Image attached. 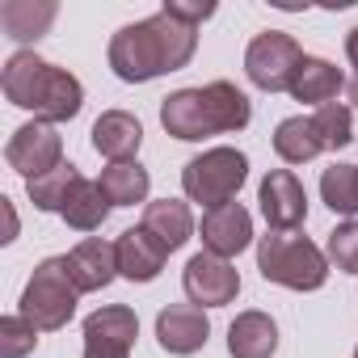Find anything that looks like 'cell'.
<instances>
[{
  "label": "cell",
  "mask_w": 358,
  "mask_h": 358,
  "mask_svg": "<svg viewBox=\"0 0 358 358\" xmlns=\"http://www.w3.org/2000/svg\"><path fill=\"white\" fill-rule=\"evenodd\" d=\"M257 270L266 282L287 291H320L329 278V257L299 232H270L257 241Z\"/></svg>",
  "instance_id": "obj_3"
},
{
  "label": "cell",
  "mask_w": 358,
  "mask_h": 358,
  "mask_svg": "<svg viewBox=\"0 0 358 358\" xmlns=\"http://www.w3.org/2000/svg\"><path fill=\"white\" fill-rule=\"evenodd\" d=\"M350 101H354V110H358V76L350 80Z\"/></svg>",
  "instance_id": "obj_32"
},
{
  "label": "cell",
  "mask_w": 358,
  "mask_h": 358,
  "mask_svg": "<svg viewBox=\"0 0 358 358\" xmlns=\"http://www.w3.org/2000/svg\"><path fill=\"white\" fill-rule=\"evenodd\" d=\"M64 266H68L72 287H76L80 295H89V291H101V287L114 282V274H118V253H114L110 241L85 236V241L64 257Z\"/></svg>",
  "instance_id": "obj_13"
},
{
  "label": "cell",
  "mask_w": 358,
  "mask_h": 358,
  "mask_svg": "<svg viewBox=\"0 0 358 358\" xmlns=\"http://www.w3.org/2000/svg\"><path fill=\"white\" fill-rule=\"evenodd\" d=\"M249 245H253V215L241 203H228V207H215L203 215V249L207 253L232 262Z\"/></svg>",
  "instance_id": "obj_12"
},
{
  "label": "cell",
  "mask_w": 358,
  "mask_h": 358,
  "mask_svg": "<svg viewBox=\"0 0 358 358\" xmlns=\"http://www.w3.org/2000/svg\"><path fill=\"white\" fill-rule=\"evenodd\" d=\"M345 59H350V64L358 68V26H354V30L345 34Z\"/></svg>",
  "instance_id": "obj_31"
},
{
  "label": "cell",
  "mask_w": 358,
  "mask_h": 358,
  "mask_svg": "<svg viewBox=\"0 0 358 358\" xmlns=\"http://www.w3.org/2000/svg\"><path fill=\"white\" fill-rule=\"evenodd\" d=\"M160 127H164L173 139H186V143L215 135V122H211V114H207L203 89H177V93H169V97L160 101Z\"/></svg>",
  "instance_id": "obj_14"
},
{
  "label": "cell",
  "mask_w": 358,
  "mask_h": 358,
  "mask_svg": "<svg viewBox=\"0 0 358 358\" xmlns=\"http://www.w3.org/2000/svg\"><path fill=\"white\" fill-rule=\"evenodd\" d=\"M97 186L110 199V207H135V203H148L152 177H148V169L139 160H122V164H106L101 169Z\"/></svg>",
  "instance_id": "obj_22"
},
{
  "label": "cell",
  "mask_w": 358,
  "mask_h": 358,
  "mask_svg": "<svg viewBox=\"0 0 358 358\" xmlns=\"http://www.w3.org/2000/svg\"><path fill=\"white\" fill-rule=\"evenodd\" d=\"M257 203H262V215L274 232H295L308 220V190L291 169H270L262 177Z\"/></svg>",
  "instance_id": "obj_10"
},
{
  "label": "cell",
  "mask_w": 358,
  "mask_h": 358,
  "mask_svg": "<svg viewBox=\"0 0 358 358\" xmlns=\"http://www.w3.org/2000/svg\"><path fill=\"white\" fill-rule=\"evenodd\" d=\"M203 97H207V114H211V122H215V135H232V131H245V127H249L253 110H249V97H245L236 85L211 80V85L203 89Z\"/></svg>",
  "instance_id": "obj_23"
},
{
  "label": "cell",
  "mask_w": 358,
  "mask_h": 358,
  "mask_svg": "<svg viewBox=\"0 0 358 358\" xmlns=\"http://www.w3.org/2000/svg\"><path fill=\"white\" fill-rule=\"evenodd\" d=\"M59 215H64V224L76 228V232H97V228L106 224V215H110V199L101 194L97 182L80 177V182L72 186V194H68V203H64Z\"/></svg>",
  "instance_id": "obj_24"
},
{
  "label": "cell",
  "mask_w": 358,
  "mask_h": 358,
  "mask_svg": "<svg viewBox=\"0 0 358 358\" xmlns=\"http://www.w3.org/2000/svg\"><path fill=\"white\" fill-rule=\"evenodd\" d=\"M207 337H211V320L194 303H169L156 316V341L169 354H182V358L186 354H199L207 345Z\"/></svg>",
  "instance_id": "obj_11"
},
{
  "label": "cell",
  "mask_w": 358,
  "mask_h": 358,
  "mask_svg": "<svg viewBox=\"0 0 358 358\" xmlns=\"http://www.w3.org/2000/svg\"><path fill=\"white\" fill-rule=\"evenodd\" d=\"M143 143V127L135 114L127 110H106L97 122H93V148L110 160V164H122V160H135Z\"/></svg>",
  "instance_id": "obj_16"
},
{
  "label": "cell",
  "mask_w": 358,
  "mask_h": 358,
  "mask_svg": "<svg viewBox=\"0 0 358 358\" xmlns=\"http://www.w3.org/2000/svg\"><path fill=\"white\" fill-rule=\"evenodd\" d=\"M76 295L80 291L72 287L64 257H47L43 266H34V274H30V282L22 291V312L17 316H26L38 333H55V329H64L72 320Z\"/></svg>",
  "instance_id": "obj_5"
},
{
  "label": "cell",
  "mask_w": 358,
  "mask_h": 358,
  "mask_svg": "<svg viewBox=\"0 0 358 358\" xmlns=\"http://www.w3.org/2000/svg\"><path fill=\"white\" fill-rule=\"evenodd\" d=\"M312 118H316V127H320V135H324V143H329L333 152L354 143V114H350L345 106H337V101H333V106H320Z\"/></svg>",
  "instance_id": "obj_29"
},
{
  "label": "cell",
  "mask_w": 358,
  "mask_h": 358,
  "mask_svg": "<svg viewBox=\"0 0 358 358\" xmlns=\"http://www.w3.org/2000/svg\"><path fill=\"white\" fill-rule=\"evenodd\" d=\"M194 51H199V30L160 9L135 26H122L110 38V68L118 80L143 85V80H156L164 72L186 68L194 59Z\"/></svg>",
  "instance_id": "obj_1"
},
{
  "label": "cell",
  "mask_w": 358,
  "mask_h": 358,
  "mask_svg": "<svg viewBox=\"0 0 358 358\" xmlns=\"http://www.w3.org/2000/svg\"><path fill=\"white\" fill-rule=\"evenodd\" d=\"M5 160H9L13 173L26 177V182H30V177H43V173H51V169L64 164V135H59L51 122H38V118H34V122L17 127V131L9 135Z\"/></svg>",
  "instance_id": "obj_7"
},
{
  "label": "cell",
  "mask_w": 358,
  "mask_h": 358,
  "mask_svg": "<svg viewBox=\"0 0 358 358\" xmlns=\"http://www.w3.org/2000/svg\"><path fill=\"white\" fill-rule=\"evenodd\" d=\"M38 345V329L26 316H5L0 320V358H26Z\"/></svg>",
  "instance_id": "obj_28"
},
{
  "label": "cell",
  "mask_w": 358,
  "mask_h": 358,
  "mask_svg": "<svg viewBox=\"0 0 358 358\" xmlns=\"http://www.w3.org/2000/svg\"><path fill=\"white\" fill-rule=\"evenodd\" d=\"M354 358H358V350H354Z\"/></svg>",
  "instance_id": "obj_33"
},
{
  "label": "cell",
  "mask_w": 358,
  "mask_h": 358,
  "mask_svg": "<svg viewBox=\"0 0 358 358\" xmlns=\"http://www.w3.org/2000/svg\"><path fill=\"white\" fill-rule=\"evenodd\" d=\"M299 64H303V51L282 30H262L245 51V72L266 93H291V80H295Z\"/></svg>",
  "instance_id": "obj_6"
},
{
  "label": "cell",
  "mask_w": 358,
  "mask_h": 358,
  "mask_svg": "<svg viewBox=\"0 0 358 358\" xmlns=\"http://www.w3.org/2000/svg\"><path fill=\"white\" fill-rule=\"evenodd\" d=\"M182 287H186L194 308H224V303H232L241 295V274H236L232 262H224V257L203 249V253H194L186 262Z\"/></svg>",
  "instance_id": "obj_8"
},
{
  "label": "cell",
  "mask_w": 358,
  "mask_h": 358,
  "mask_svg": "<svg viewBox=\"0 0 358 358\" xmlns=\"http://www.w3.org/2000/svg\"><path fill=\"white\" fill-rule=\"evenodd\" d=\"M143 228H148L169 253H177V249L194 236V215H190V207H186L182 199H156V203L143 207Z\"/></svg>",
  "instance_id": "obj_18"
},
{
  "label": "cell",
  "mask_w": 358,
  "mask_h": 358,
  "mask_svg": "<svg viewBox=\"0 0 358 358\" xmlns=\"http://www.w3.org/2000/svg\"><path fill=\"white\" fill-rule=\"evenodd\" d=\"M329 143H324V135H320V127H316V118L308 114H295V118H282L278 127H274V152L287 160V164H308L312 156H320Z\"/></svg>",
  "instance_id": "obj_21"
},
{
  "label": "cell",
  "mask_w": 358,
  "mask_h": 358,
  "mask_svg": "<svg viewBox=\"0 0 358 358\" xmlns=\"http://www.w3.org/2000/svg\"><path fill=\"white\" fill-rule=\"evenodd\" d=\"M139 316L127 303H106L85 320V358H131Z\"/></svg>",
  "instance_id": "obj_9"
},
{
  "label": "cell",
  "mask_w": 358,
  "mask_h": 358,
  "mask_svg": "<svg viewBox=\"0 0 358 358\" xmlns=\"http://www.w3.org/2000/svg\"><path fill=\"white\" fill-rule=\"evenodd\" d=\"M278 350V324L266 312H241L228 324V354L232 358H274Z\"/></svg>",
  "instance_id": "obj_17"
},
{
  "label": "cell",
  "mask_w": 358,
  "mask_h": 358,
  "mask_svg": "<svg viewBox=\"0 0 358 358\" xmlns=\"http://www.w3.org/2000/svg\"><path fill=\"white\" fill-rule=\"evenodd\" d=\"M164 13H173L177 22H186V26H203L211 13H215V5H186V0H164Z\"/></svg>",
  "instance_id": "obj_30"
},
{
  "label": "cell",
  "mask_w": 358,
  "mask_h": 358,
  "mask_svg": "<svg viewBox=\"0 0 358 358\" xmlns=\"http://www.w3.org/2000/svg\"><path fill=\"white\" fill-rule=\"evenodd\" d=\"M341 89H345V76L329 59H316V55H303V64H299V72L291 80V97L303 101V106H316V110L333 106Z\"/></svg>",
  "instance_id": "obj_19"
},
{
  "label": "cell",
  "mask_w": 358,
  "mask_h": 358,
  "mask_svg": "<svg viewBox=\"0 0 358 358\" xmlns=\"http://www.w3.org/2000/svg\"><path fill=\"white\" fill-rule=\"evenodd\" d=\"M114 253H118V274L131 278V282H152L164 262H169V249L139 224V228H127L118 241H114Z\"/></svg>",
  "instance_id": "obj_15"
},
{
  "label": "cell",
  "mask_w": 358,
  "mask_h": 358,
  "mask_svg": "<svg viewBox=\"0 0 358 358\" xmlns=\"http://www.w3.org/2000/svg\"><path fill=\"white\" fill-rule=\"evenodd\" d=\"M320 199L337 215H358V164H333L320 173Z\"/></svg>",
  "instance_id": "obj_26"
},
{
  "label": "cell",
  "mask_w": 358,
  "mask_h": 358,
  "mask_svg": "<svg viewBox=\"0 0 358 358\" xmlns=\"http://www.w3.org/2000/svg\"><path fill=\"white\" fill-rule=\"evenodd\" d=\"M245 177H249V156L245 152H236V148H211V152L186 160L182 190H186L190 203L215 211V207H228L241 194Z\"/></svg>",
  "instance_id": "obj_4"
},
{
  "label": "cell",
  "mask_w": 358,
  "mask_h": 358,
  "mask_svg": "<svg viewBox=\"0 0 358 358\" xmlns=\"http://www.w3.org/2000/svg\"><path fill=\"white\" fill-rule=\"evenodd\" d=\"M0 85H5V97L17 110H30L38 122H68L80 114L85 106V89L68 68L47 64L34 51H17L9 55L5 72H0Z\"/></svg>",
  "instance_id": "obj_2"
},
{
  "label": "cell",
  "mask_w": 358,
  "mask_h": 358,
  "mask_svg": "<svg viewBox=\"0 0 358 358\" xmlns=\"http://www.w3.org/2000/svg\"><path fill=\"white\" fill-rule=\"evenodd\" d=\"M76 182H80L76 164L64 160L59 169H51V173H43V177H30L26 190H30V203H34L38 211H64V203H68V194H72Z\"/></svg>",
  "instance_id": "obj_25"
},
{
  "label": "cell",
  "mask_w": 358,
  "mask_h": 358,
  "mask_svg": "<svg viewBox=\"0 0 358 358\" xmlns=\"http://www.w3.org/2000/svg\"><path fill=\"white\" fill-rule=\"evenodd\" d=\"M55 13L59 9L51 0H5V5H0V30L13 43H34L51 30Z\"/></svg>",
  "instance_id": "obj_20"
},
{
  "label": "cell",
  "mask_w": 358,
  "mask_h": 358,
  "mask_svg": "<svg viewBox=\"0 0 358 358\" xmlns=\"http://www.w3.org/2000/svg\"><path fill=\"white\" fill-rule=\"evenodd\" d=\"M324 257L345 270V274H358V220H345L329 232V245H324Z\"/></svg>",
  "instance_id": "obj_27"
}]
</instances>
